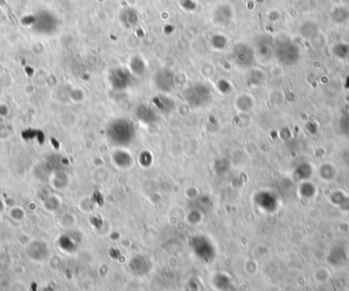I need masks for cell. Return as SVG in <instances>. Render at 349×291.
<instances>
[{"instance_id": "obj_4", "label": "cell", "mask_w": 349, "mask_h": 291, "mask_svg": "<svg viewBox=\"0 0 349 291\" xmlns=\"http://www.w3.org/2000/svg\"><path fill=\"white\" fill-rule=\"evenodd\" d=\"M171 72L168 71V70H162V71H159L157 72L156 76H155V82L156 84L157 87H159L161 90L163 91H169L172 89L173 85H174V80H169V81H166V78L169 76Z\"/></svg>"}, {"instance_id": "obj_1", "label": "cell", "mask_w": 349, "mask_h": 291, "mask_svg": "<svg viewBox=\"0 0 349 291\" xmlns=\"http://www.w3.org/2000/svg\"><path fill=\"white\" fill-rule=\"evenodd\" d=\"M299 54L298 47L289 39H283L276 43V57L282 63L294 64L298 61Z\"/></svg>"}, {"instance_id": "obj_2", "label": "cell", "mask_w": 349, "mask_h": 291, "mask_svg": "<svg viewBox=\"0 0 349 291\" xmlns=\"http://www.w3.org/2000/svg\"><path fill=\"white\" fill-rule=\"evenodd\" d=\"M212 96L211 89L203 84H195L190 86L186 91V99L189 104H195V106H201L209 103Z\"/></svg>"}, {"instance_id": "obj_3", "label": "cell", "mask_w": 349, "mask_h": 291, "mask_svg": "<svg viewBox=\"0 0 349 291\" xmlns=\"http://www.w3.org/2000/svg\"><path fill=\"white\" fill-rule=\"evenodd\" d=\"M234 60L241 66L252 65L253 62V51L243 43H239L234 49Z\"/></svg>"}, {"instance_id": "obj_5", "label": "cell", "mask_w": 349, "mask_h": 291, "mask_svg": "<svg viewBox=\"0 0 349 291\" xmlns=\"http://www.w3.org/2000/svg\"><path fill=\"white\" fill-rule=\"evenodd\" d=\"M339 127H340V131L343 135L349 138V114L345 115L341 118V120L339 122Z\"/></svg>"}]
</instances>
